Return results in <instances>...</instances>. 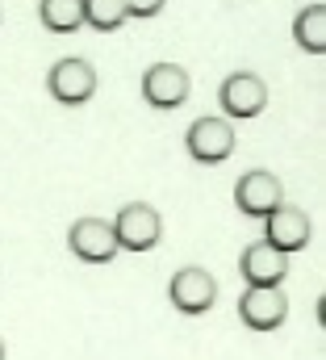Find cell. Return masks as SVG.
<instances>
[{
	"label": "cell",
	"instance_id": "9c48e42d",
	"mask_svg": "<svg viewBox=\"0 0 326 360\" xmlns=\"http://www.w3.org/2000/svg\"><path fill=\"white\" fill-rule=\"evenodd\" d=\"M67 248H72V256L84 260V264H109L117 256L113 222H105V218H80V222H72Z\"/></svg>",
	"mask_w": 326,
	"mask_h": 360
},
{
	"label": "cell",
	"instance_id": "ba28073f",
	"mask_svg": "<svg viewBox=\"0 0 326 360\" xmlns=\"http://www.w3.org/2000/svg\"><path fill=\"white\" fill-rule=\"evenodd\" d=\"M310 235H314L310 214H306V210H297V205H280V210H272V214L263 218V243H268V248H276L280 256L301 252V248L310 243Z\"/></svg>",
	"mask_w": 326,
	"mask_h": 360
},
{
	"label": "cell",
	"instance_id": "5b68a950",
	"mask_svg": "<svg viewBox=\"0 0 326 360\" xmlns=\"http://www.w3.org/2000/svg\"><path fill=\"white\" fill-rule=\"evenodd\" d=\"M235 205L243 210L247 218H268L272 210L285 205V184H280V176H272L268 168H251L235 184Z\"/></svg>",
	"mask_w": 326,
	"mask_h": 360
},
{
	"label": "cell",
	"instance_id": "7c38bea8",
	"mask_svg": "<svg viewBox=\"0 0 326 360\" xmlns=\"http://www.w3.org/2000/svg\"><path fill=\"white\" fill-rule=\"evenodd\" d=\"M293 42L306 51V55H322L326 51V4H310L293 17Z\"/></svg>",
	"mask_w": 326,
	"mask_h": 360
},
{
	"label": "cell",
	"instance_id": "4fadbf2b",
	"mask_svg": "<svg viewBox=\"0 0 326 360\" xmlns=\"http://www.w3.org/2000/svg\"><path fill=\"white\" fill-rule=\"evenodd\" d=\"M38 21L51 34H76L84 25V0H38Z\"/></svg>",
	"mask_w": 326,
	"mask_h": 360
},
{
	"label": "cell",
	"instance_id": "3957f363",
	"mask_svg": "<svg viewBox=\"0 0 326 360\" xmlns=\"http://www.w3.org/2000/svg\"><path fill=\"white\" fill-rule=\"evenodd\" d=\"M218 101H222L226 122H247L268 109V84L255 72H230L218 89Z\"/></svg>",
	"mask_w": 326,
	"mask_h": 360
},
{
	"label": "cell",
	"instance_id": "8fae6325",
	"mask_svg": "<svg viewBox=\"0 0 326 360\" xmlns=\"http://www.w3.org/2000/svg\"><path fill=\"white\" fill-rule=\"evenodd\" d=\"M239 319L251 331H276L289 319V297L285 289H251L247 285L239 297Z\"/></svg>",
	"mask_w": 326,
	"mask_h": 360
},
{
	"label": "cell",
	"instance_id": "6da1fadb",
	"mask_svg": "<svg viewBox=\"0 0 326 360\" xmlns=\"http://www.w3.org/2000/svg\"><path fill=\"white\" fill-rule=\"evenodd\" d=\"M113 239H117V252H151L163 239V218L155 205L147 201H130L117 210L113 218Z\"/></svg>",
	"mask_w": 326,
	"mask_h": 360
},
{
	"label": "cell",
	"instance_id": "7a4b0ae2",
	"mask_svg": "<svg viewBox=\"0 0 326 360\" xmlns=\"http://www.w3.org/2000/svg\"><path fill=\"white\" fill-rule=\"evenodd\" d=\"M235 143L239 134H235V122L226 117H197L184 134V147L197 164H222L226 155H235Z\"/></svg>",
	"mask_w": 326,
	"mask_h": 360
},
{
	"label": "cell",
	"instance_id": "9a60e30c",
	"mask_svg": "<svg viewBox=\"0 0 326 360\" xmlns=\"http://www.w3.org/2000/svg\"><path fill=\"white\" fill-rule=\"evenodd\" d=\"M163 4H167V0H126V13L143 21V17H159Z\"/></svg>",
	"mask_w": 326,
	"mask_h": 360
},
{
	"label": "cell",
	"instance_id": "8992f818",
	"mask_svg": "<svg viewBox=\"0 0 326 360\" xmlns=\"http://www.w3.org/2000/svg\"><path fill=\"white\" fill-rule=\"evenodd\" d=\"M46 89L59 105H88L96 96V68L88 59H59L46 76Z\"/></svg>",
	"mask_w": 326,
	"mask_h": 360
},
{
	"label": "cell",
	"instance_id": "277c9868",
	"mask_svg": "<svg viewBox=\"0 0 326 360\" xmlns=\"http://www.w3.org/2000/svg\"><path fill=\"white\" fill-rule=\"evenodd\" d=\"M167 297H171V306L180 314H205L218 302V281H214V272L188 264V269H180L167 281Z\"/></svg>",
	"mask_w": 326,
	"mask_h": 360
},
{
	"label": "cell",
	"instance_id": "30bf717a",
	"mask_svg": "<svg viewBox=\"0 0 326 360\" xmlns=\"http://www.w3.org/2000/svg\"><path fill=\"white\" fill-rule=\"evenodd\" d=\"M239 269H243V281L251 289H280L285 276H289V256H280L276 248H268L263 239H255V243L243 248Z\"/></svg>",
	"mask_w": 326,
	"mask_h": 360
},
{
	"label": "cell",
	"instance_id": "5bb4252c",
	"mask_svg": "<svg viewBox=\"0 0 326 360\" xmlns=\"http://www.w3.org/2000/svg\"><path fill=\"white\" fill-rule=\"evenodd\" d=\"M130 13H126V0H84V25L109 34L117 25H126Z\"/></svg>",
	"mask_w": 326,
	"mask_h": 360
},
{
	"label": "cell",
	"instance_id": "2e32d148",
	"mask_svg": "<svg viewBox=\"0 0 326 360\" xmlns=\"http://www.w3.org/2000/svg\"><path fill=\"white\" fill-rule=\"evenodd\" d=\"M0 360H4V340H0Z\"/></svg>",
	"mask_w": 326,
	"mask_h": 360
},
{
	"label": "cell",
	"instance_id": "52a82bcc",
	"mask_svg": "<svg viewBox=\"0 0 326 360\" xmlns=\"http://www.w3.org/2000/svg\"><path fill=\"white\" fill-rule=\"evenodd\" d=\"M193 92V80L180 63H151L143 72V101L151 109H180Z\"/></svg>",
	"mask_w": 326,
	"mask_h": 360
}]
</instances>
